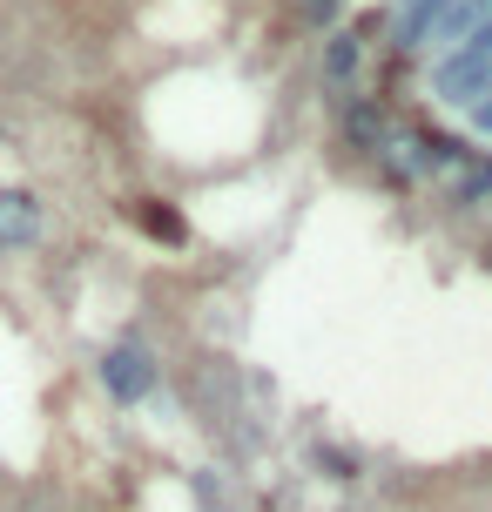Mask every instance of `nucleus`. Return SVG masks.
<instances>
[{"label": "nucleus", "mask_w": 492, "mask_h": 512, "mask_svg": "<svg viewBox=\"0 0 492 512\" xmlns=\"http://www.w3.org/2000/svg\"><path fill=\"white\" fill-rule=\"evenodd\" d=\"M405 7H412V0H405Z\"/></svg>", "instance_id": "ddd939ff"}, {"label": "nucleus", "mask_w": 492, "mask_h": 512, "mask_svg": "<svg viewBox=\"0 0 492 512\" xmlns=\"http://www.w3.org/2000/svg\"><path fill=\"white\" fill-rule=\"evenodd\" d=\"M472 128H479V135H492V95H479V102H472Z\"/></svg>", "instance_id": "9b49d317"}, {"label": "nucleus", "mask_w": 492, "mask_h": 512, "mask_svg": "<svg viewBox=\"0 0 492 512\" xmlns=\"http://www.w3.org/2000/svg\"><path fill=\"white\" fill-rule=\"evenodd\" d=\"M41 243V203L27 189H0V250H27Z\"/></svg>", "instance_id": "7ed1b4c3"}, {"label": "nucleus", "mask_w": 492, "mask_h": 512, "mask_svg": "<svg viewBox=\"0 0 492 512\" xmlns=\"http://www.w3.org/2000/svg\"><path fill=\"white\" fill-rule=\"evenodd\" d=\"M466 7H472V14H479V21H486V14H492V0H466Z\"/></svg>", "instance_id": "f8f14e48"}, {"label": "nucleus", "mask_w": 492, "mask_h": 512, "mask_svg": "<svg viewBox=\"0 0 492 512\" xmlns=\"http://www.w3.org/2000/svg\"><path fill=\"white\" fill-rule=\"evenodd\" d=\"M344 135H351V149L385 155V108H378V102H358L351 115H344Z\"/></svg>", "instance_id": "39448f33"}, {"label": "nucleus", "mask_w": 492, "mask_h": 512, "mask_svg": "<svg viewBox=\"0 0 492 512\" xmlns=\"http://www.w3.org/2000/svg\"><path fill=\"white\" fill-rule=\"evenodd\" d=\"M102 391L115 405H142L156 391V358L142 344H108L102 351Z\"/></svg>", "instance_id": "f257e3e1"}, {"label": "nucleus", "mask_w": 492, "mask_h": 512, "mask_svg": "<svg viewBox=\"0 0 492 512\" xmlns=\"http://www.w3.org/2000/svg\"><path fill=\"white\" fill-rule=\"evenodd\" d=\"M135 216H142V230L156 236V243H189V223H182V209H169V203H142Z\"/></svg>", "instance_id": "423d86ee"}, {"label": "nucleus", "mask_w": 492, "mask_h": 512, "mask_svg": "<svg viewBox=\"0 0 492 512\" xmlns=\"http://www.w3.org/2000/svg\"><path fill=\"white\" fill-rule=\"evenodd\" d=\"M358 54H364L358 27H331V34H324V81H351L358 75Z\"/></svg>", "instance_id": "20e7f679"}, {"label": "nucleus", "mask_w": 492, "mask_h": 512, "mask_svg": "<svg viewBox=\"0 0 492 512\" xmlns=\"http://www.w3.org/2000/svg\"><path fill=\"white\" fill-rule=\"evenodd\" d=\"M432 95L439 102H479V95H492V54H472V48H452L432 68Z\"/></svg>", "instance_id": "f03ea898"}, {"label": "nucleus", "mask_w": 492, "mask_h": 512, "mask_svg": "<svg viewBox=\"0 0 492 512\" xmlns=\"http://www.w3.org/2000/svg\"><path fill=\"white\" fill-rule=\"evenodd\" d=\"M466 48H472V54H492V14H486V21H479V27L466 34Z\"/></svg>", "instance_id": "9d476101"}, {"label": "nucleus", "mask_w": 492, "mask_h": 512, "mask_svg": "<svg viewBox=\"0 0 492 512\" xmlns=\"http://www.w3.org/2000/svg\"><path fill=\"white\" fill-rule=\"evenodd\" d=\"M311 465H317V472H331V479H358V459L337 452V445H311Z\"/></svg>", "instance_id": "6e6552de"}, {"label": "nucleus", "mask_w": 492, "mask_h": 512, "mask_svg": "<svg viewBox=\"0 0 492 512\" xmlns=\"http://www.w3.org/2000/svg\"><path fill=\"white\" fill-rule=\"evenodd\" d=\"M337 14H344V0H304V21H317V27H331Z\"/></svg>", "instance_id": "1a4fd4ad"}, {"label": "nucleus", "mask_w": 492, "mask_h": 512, "mask_svg": "<svg viewBox=\"0 0 492 512\" xmlns=\"http://www.w3.org/2000/svg\"><path fill=\"white\" fill-rule=\"evenodd\" d=\"M479 196H492V155L486 162L466 155V162H459V182H452V203H479Z\"/></svg>", "instance_id": "0eeeda50"}]
</instances>
